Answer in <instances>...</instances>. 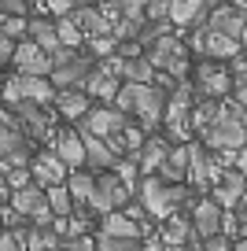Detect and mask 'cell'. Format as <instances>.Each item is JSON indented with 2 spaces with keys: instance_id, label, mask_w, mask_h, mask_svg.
I'll return each instance as SVG.
<instances>
[{
  "instance_id": "19",
  "label": "cell",
  "mask_w": 247,
  "mask_h": 251,
  "mask_svg": "<svg viewBox=\"0 0 247 251\" xmlns=\"http://www.w3.org/2000/svg\"><path fill=\"white\" fill-rule=\"evenodd\" d=\"M207 30H218V33H225V37L244 41V37H247V15H244V11H236L232 4L210 8V11H207Z\"/></svg>"
},
{
  "instance_id": "28",
  "label": "cell",
  "mask_w": 247,
  "mask_h": 251,
  "mask_svg": "<svg viewBox=\"0 0 247 251\" xmlns=\"http://www.w3.org/2000/svg\"><path fill=\"white\" fill-rule=\"evenodd\" d=\"M115 71H118V78H122V81H133V85H148V81H155V74H159L144 55H125V59L118 55Z\"/></svg>"
},
{
  "instance_id": "26",
  "label": "cell",
  "mask_w": 247,
  "mask_h": 251,
  "mask_svg": "<svg viewBox=\"0 0 247 251\" xmlns=\"http://www.w3.org/2000/svg\"><path fill=\"white\" fill-rule=\"evenodd\" d=\"M166 151H170V141H166V137H144V144H140V151H137V170H140V177L159 170V163L166 159Z\"/></svg>"
},
{
  "instance_id": "42",
  "label": "cell",
  "mask_w": 247,
  "mask_h": 251,
  "mask_svg": "<svg viewBox=\"0 0 247 251\" xmlns=\"http://www.w3.org/2000/svg\"><path fill=\"white\" fill-rule=\"evenodd\" d=\"M37 4H45L55 19H59V15H70V11L77 8V0H37Z\"/></svg>"
},
{
  "instance_id": "48",
  "label": "cell",
  "mask_w": 247,
  "mask_h": 251,
  "mask_svg": "<svg viewBox=\"0 0 247 251\" xmlns=\"http://www.w3.org/2000/svg\"><path fill=\"white\" fill-rule=\"evenodd\" d=\"M232 166H236V170H247V141H244V148L236 151V163Z\"/></svg>"
},
{
  "instance_id": "23",
  "label": "cell",
  "mask_w": 247,
  "mask_h": 251,
  "mask_svg": "<svg viewBox=\"0 0 247 251\" xmlns=\"http://www.w3.org/2000/svg\"><path fill=\"white\" fill-rule=\"evenodd\" d=\"M188 144V141H185ZM185 144H170V151H166V159L159 163V177L166 181V185H181L185 181V170H188V148Z\"/></svg>"
},
{
  "instance_id": "18",
  "label": "cell",
  "mask_w": 247,
  "mask_h": 251,
  "mask_svg": "<svg viewBox=\"0 0 247 251\" xmlns=\"http://www.w3.org/2000/svg\"><path fill=\"white\" fill-rule=\"evenodd\" d=\"M192 233L199 236V240H207V236H218L222 233V207L214 203L210 196H203V200H192Z\"/></svg>"
},
{
  "instance_id": "9",
  "label": "cell",
  "mask_w": 247,
  "mask_h": 251,
  "mask_svg": "<svg viewBox=\"0 0 247 251\" xmlns=\"http://www.w3.org/2000/svg\"><path fill=\"white\" fill-rule=\"evenodd\" d=\"M8 203L15 207V214L23 222H30V226H48L52 222V211H48V196H45V188L41 185H26V188H15L8 196Z\"/></svg>"
},
{
  "instance_id": "16",
  "label": "cell",
  "mask_w": 247,
  "mask_h": 251,
  "mask_svg": "<svg viewBox=\"0 0 247 251\" xmlns=\"http://www.w3.org/2000/svg\"><path fill=\"white\" fill-rule=\"evenodd\" d=\"M48 141H52L48 148L59 155V163L67 166V170H81V166H85V144H81V133H77V129H55Z\"/></svg>"
},
{
  "instance_id": "7",
  "label": "cell",
  "mask_w": 247,
  "mask_h": 251,
  "mask_svg": "<svg viewBox=\"0 0 247 251\" xmlns=\"http://www.w3.org/2000/svg\"><path fill=\"white\" fill-rule=\"evenodd\" d=\"M55 96L52 81L48 78H33V74H15V78L4 81V89H0V100L8 103H19V100H30V103H41V107H48Z\"/></svg>"
},
{
  "instance_id": "49",
  "label": "cell",
  "mask_w": 247,
  "mask_h": 251,
  "mask_svg": "<svg viewBox=\"0 0 247 251\" xmlns=\"http://www.w3.org/2000/svg\"><path fill=\"white\" fill-rule=\"evenodd\" d=\"M8 196H11V188H8V185H4V174H0V207L8 203Z\"/></svg>"
},
{
  "instance_id": "38",
  "label": "cell",
  "mask_w": 247,
  "mask_h": 251,
  "mask_svg": "<svg viewBox=\"0 0 247 251\" xmlns=\"http://www.w3.org/2000/svg\"><path fill=\"white\" fill-rule=\"evenodd\" d=\"M30 170H26V166H11V170H4V185L11 188V192H15V188H26L30 185Z\"/></svg>"
},
{
  "instance_id": "54",
  "label": "cell",
  "mask_w": 247,
  "mask_h": 251,
  "mask_svg": "<svg viewBox=\"0 0 247 251\" xmlns=\"http://www.w3.org/2000/svg\"><path fill=\"white\" fill-rule=\"evenodd\" d=\"M89 4H103V0H89Z\"/></svg>"
},
{
  "instance_id": "30",
  "label": "cell",
  "mask_w": 247,
  "mask_h": 251,
  "mask_svg": "<svg viewBox=\"0 0 247 251\" xmlns=\"http://www.w3.org/2000/svg\"><path fill=\"white\" fill-rule=\"evenodd\" d=\"M103 218V233L107 236H118V240H140V226L133 218H125L122 211H107L100 214Z\"/></svg>"
},
{
  "instance_id": "1",
  "label": "cell",
  "mask_w": 247,
  "mask_h": 251,
  "mask_svg": "<svg viewBox=\"0 0 247 251\" xmlns=\"http://www.w3.org/2000/svg\"><path fill=\"white\" fill-rule=\"evenodd\" d=\"M133 192H137V203L144 207V214L151 222L170 218V214H177L181 207L192 203V192H188L185 185H166L159 174H144Z\"/></svg>"
},
{
  "instance_id": "20",
  "label": "cell",
  "mask_w": 247,
  "mask_h": 251,
  "mask_svg": "<svg viewBox=\"0 0 247 251\" xmlns=\"http://www.w3.org/2000/svg\"><path fill=\"white\" fill-rule=\"evenodd\" d=\"M214 0H166V19L170 26H203Z\"/></svg>"
},
{
  "instance_id": "53",
  "label": "cell",
  "mask_w": 247,
  "mask_h": 251,
  "mask_svg": "<svg viewBox=\"0 0 247 251\" xmlns=\"http://www.w3.org/2000/svg\"><path fill=\"white\" fill-rule=\"evenodd\" d=\"M0 233H4V218H0Z\"/></svg>"
},
{
  "instance_id": "10",
  "label": "cell",
  "mask_w": 247,
  "mask_h": 251,
  "mask_svg": "<svg viewBox=\"0 0 247 251\" xmlns=\"http://www.w3.org/2000/svg\"><path fill=\"white\" fill-rule=\"evenodd\" d=\"M11 115L19 118V126H23V133L30 137L33 144L37 141H48V137L55 133V122H52V115H48L41 103H30V100H19V103H11Z\"/></svg>"
},
{
  "instance_id": "22",
  "label": "cell",
  "mask_w": 247,
  "mask_h": 251,
  "mask_svg": "<svg viewBox=\"0 0 247 251\" xmlns=\"http://www.w3.org/2000/svg\"><path fill=\"white\" fill-rule=\"evenodd\" d=\"M192 240H199V236L192 233V222L181 218V211L170 214V218H162V233H159L162 248H185V244H192Z\"/></svg>"
},
{
  "instance_id": "47",
  "label": "cell",
  "mask_w": 247,
  "mask_h": 251,
  "mask_svg": "<svg viewBox=\"0 0 247 251\" xmlns=\"http://www.w3.org/2000/svg\"><path fill=\"white\" fill-rule=\"evenodd\" d=\"M232 96H236V100H232V103H240V107L247 111V81H240V85H232Z\"/></svg>"
},
{
  "instance_id": "6",
  "label": "cell",
  "mask_w": 247,
  "mask_h": 251,
  "mask_svg": "<svg viewBox=\"0 0 247 251\" xmlns=\"http://www.w3.org/2000/svg\"><path fill=\"white\" fill-rule=\"evenodd\" d=\"M133 200V188H125L122 181L115 177V170H100L96 174V188L93 196H89L85 211L89 214H107V211H118L122 203H129Z\"/></svg>"
},
{
  "instance_id": "31",
  "label": "cell",
  "mask_w": 247,
  "mask_h": 251,
  "mask_svg": "<svg viewBox=\"0 0 247 251\" xmlns=\"http://www.w3.org/2000/svg\"><path fill=\"white\" fill-rule=\"evenodd\" d=\"M26 37H30L41 52H48V55L59 48V41H55V26L48 23V19H30V23H26Z\"/></svg>"
},
{
  "instance_id": "37",
  "label": "cell",
  "mask_w": 247,
  "mask_h": 251,
  "mask_svg": "<svg viewBox=\"0 0 247 251\" xmlns=\"http://www.w3.org/2000/svg\"><path fill=\"white\" fill-rule=\"evenodd\" d=\"M115 4H118V15H122V19H137V23H144L148 0H115Z\"/></svg>"
},
{
  "instance_id": "29",
  "label": "cell",
  "mask_w": 247,
  "mask_h": 251,
  "mask_svg": "<svg viewBox=\"0 0 247 251\" xmlns=\"http://www.w3.org/2000/svg\"><path fill=\"white\" fill-rule=\"evenodd\" d=\"M67 192H70V203H77V207H85L89 203V196H93V188H96V177H93V170H70L67 174Z\"/></svg>"
},
{
  "instance_id": "12",
  "label": "cell",
  "mask_w": 247,
  "mask_h": 251,
  "mask_svg": "<svg viewBox=\"0 0 247 251\" xmlns=\"http://www.w3.org/2000/svg\"><path fill=\"white\" fill-rule=\"evenodd\" d=\"M214 203L222 207V211H240L244 207V200H247V181H244V170H236V166H229V170H222L218 174V181L214 185Z\"/></svg>"
},
{
  "instance_id": "56",
  "label": "cell",
  "mask_w": 247,
  "mask_h": 251,
  "mask_svg": "<svg viewBox=\"0 0 247 251\" xmlns=\"http://www.w3.org/2000/svg\"><path fill=\"white\" fill-rule=\"evenodd\" d=\"M0 23H4V15H0Z\"/></svg>"
},
{
  "instance_id": "55",
  "label": "cell",
  "mask_w": 247,
  "mask_h": 251,
  "mask_svg": "<svg viewBox=\"0 0 247 251\" xmlns=\"http://www.w3.org/2000/svg\"><path fill=\"white\" fill-rule=\"evenodd\" d=\"M244 181H247V170H244Z\"/></svg>"
},
{
  "instance_id": "24",
  "label": "cell",
  "mask_w": 247,
  "mask_h": 251,
  "mask_svg": "<svg viewBox=\"0 0 247 251\" xmlns=\"http://www.w3.org/2000/svg\"><path fill=\"white\" fill-rule=\"evenodd\" d=\"M52 103H55V111H59L63 118H70V122H77V118L93 107V100H89L81 89H55Z\"/></svg>"
},
{
  "instance_id": "52",
  "label": "cell",
  "mask_w": 247,
  "mask_h": 251,
  "mask_svg": "<svg viewBox=\"0 0 247 251\" xmlns=\"http://www.w3.org/2000/svg\"><path fill=\"white\" fill-rule=\"evenodd\" d=\"M232 8H236V11H247V0H232Z\"/></svg>"
},
{
  "instance_id": "25",
  "label": "cell",
  "mask_w": 247,
  "mask_h": 251,
  "mask_svg": "<svg viewBox=\"0 0 247 251\" xmlns=\"http://www.w3.org/2000/svg\"><path fill=\"white\" fill-rule=\"evenodd\" d=\"M70 19H74V26L81 30V37H103V33H111L107 19L100 15L96 4H81V8H74V11H70Z\"/></svg>"
},
{
  "instance_id": "43",
  "label": "cell",
  "mask_w": 247,
  "mask_h": 251,
  "mask_svg": "<svg viewBox=\"0 0 247 251\" xmlns=\"http://www.w3.org/2000/svg\"><path fill=\"white\" fill-rule=\"evenodd\" d=\"M229 248H232V240H229V236H222V233L199 240V251H229Z\"/></svg>"
},
{
  "instance_id": "50",
  "label": "cell",
  "mask_w": 247,
  "mask_h": 251,
  "mask_svg": "<svg viewBox=\"0 0 247 251\" xmlns=\"http://www.w3.org/2000/svg\"><path fill=\"white\" fill-rule=\"evenodd\" d=\"M236 222H240V226H244V233H247V200H244V207H240V211H236Z\"/></svg>"
},
{
  "instance_id": "21",
  "label": "cell",
  "mask_w": 247,
  "mask_h": 251,
  "mask_svg": "<svg viewBox=\"0 0 247 251\" xmlns=\"http://www.w3.org/2000/svg\"><path fill=\"white\" fill-rule=\"evenodd\" d=\"M77 89H81L89 100H111V96L118 93V74L111 71L107 63H103V67H96V63H93V71L85 74V81H81Z\"/></svg>"
},
{
  "instance_id": "8",
  "label": "cell",
  "mask_w": 247,
  "mask_h": 251,
  "mask_svg": "<svg viewBox=\"0 0 247 251\" xmlns=\"http://www.w3.org/2000/svg\"><path fill=\"white\" fill-rule=\"evenodd\" d=\"M185 148H188V170H185L188 185H192V192H207L218 181V174H222V163H218L214 151H207L199 141H188Z\"/></svg>"
},
{
  "instance_id": "3",
  "label": "cell",
  "mask_w": 247,
  "mask_h": 251,
  "mask_svg": "<svg viewBox=\"0 0 247 251\" xmlns=\"http://www.w3.org/2000/svg\"><path fill=\"white\" fill-rule=\"evenodd\" d=\"M188 115H192V85H173V93L162 103V126L170 144L188 141Z\"/></svg>"
},
{
  "instance_id": "35",
  "label": "cell",
  "mask_w": 247,
  "mask_h": 251,
  "mask_svg": "<svg viewBox=\"0 0 247 251\" xmlns=\"http://www.w3.org/2000/svg\"><path fill=\"white\" fill-rule=\"evenodd\" d=\"M140 240H118V236H107V233H100V236H93V248L96 251H133Z\"/></svg>"
},
{
  "instance_id": "2",
  "label": "cell",
  "mask_w": 247,
  "mask_h": 251,
  "mask_svg": "<svg viewBox=\"0 0 247 251\" xmlns=\"http://www.w3.org/2000/svg\"><path fill=\"white\" fill-rule=\"evenodd\" d=\"M125 85H129V115H137L140 129H144V133H151L155 126L162 122L166 89H159L155 81H148V85H133V81H125Z\"/></svg>"
},
{
  "instance_id": "32",
  "label": "cell",
  "mask_w": 247,
  "mask_h": 251,
  "mask_svg": "<svg viewBox=\"0 0 247 251\" xmlns=\"http://www.w3.org/2000/svg\"><path fill=\"white\" fill-rule=\"evenodd\" d=\"M218 111H222V100H199V103H192V115H188V129L203 133V129H207V126L218 118Z\"/></svg>"
},
{
  "instance_id": "17",
  "label": "cell",
  "mask_w": 247,
  "mask_h": 251,
  "mask_svg": "<svg viewBox=\"0 0 247 251\" xmlns=\"http://www.w3.org/2000/svg\"><path fill=\"white\" fill-rule=\"evenodd\" d=\"M11 63L19 67V74H33V78H48V71H52V59H48V52H41V48L33 45L30 37L15 41Z\"/></svg>"
},
{
  "instance_id": "40",
  "label": "cell",
  "mask_w": 247,
  "mask_h": 251,
  "mask_svg": "<svg viewBox=\"0 0 247 251\" xmlns=\"http://www.w3.org/2000/svg\"><path fill=\"white\" fill-rule=\"evenodd\" d=\"M55 251H96V248H93V236L81 233V236H67V240H59Z\"/></svg>"
},
{
  "instance_id": "45",
  "label": "cell",
  "mask_w": 247,
  "mask_h": 251,
  "mask_svg": "<svg viewBox=\"0 0 247 251\" xmlns=\"http://www.w3.org/2000/svg\"><path fill=\"white\" fill-rule=\"evenodd\" d=\"M11 52H15V41H8L4 33H0V71L11 63Z\"/></svg>"
},
{
  "instance_id": "4",
  "label": "cell",
  "mask_w": 247,
  "mask_h": 251,
  "mask_svg": "<svg viewBox=\"0 0 247 251\" xmlns=\"http://www.w3.org/2000/svg\"><path fill=\"white\" fill-rule=\"evenodd\" d=\"M144 59L151 63L155 71H166L170 78H185L188 74V52H185V45H181L173 33L151 41V45L144 48Z\"/></svg>"
},
{
  "instance_id": "33",
  "label": "cell",
  "mask_w": 247,
  "mask_h": 251,
  "mask_svg": "<svg viewBox=\"0 0 247 251\" xmlns=\"http://www.w3.org/2000/svg\"><path fill=\"white\" fill-rule=\"evenodd\" d=\"M45 196H48V211H52V218H67V214H74V203H70L67 185H48Z\"/></svg>"
},
{
  "instance_id": "39",
  "label": "cell",
  "mask_w": 247,
  "mask_h": 251,
  "mask_svg": "<svg viewBox=\"0 0 247 251\" xmlns=\"http://www.w3.org/2000/svg\"><path fill=\"white\" fill-rule=\"evenodd\" d=\"M0 33L8 41H23L26 37V19H4V23H0Z\"/></svg>"
},
{
  "instance_id": "13",
  "label": "cell",
  "mask_w": 247,
  "mask_h": 251,
  "mask_svg": "<svg viewBox=\"0 0 247 251\" xmlns=\"http://www.w3.org/2000/svg\"><path fill=\"white\" fill-rule=\"evenodd\" d=\"M125 126V115L122 111H115V107H89L85 115L77 118V129H81V133H93V137H100V141H107L111 133H118V129H122Z\"/></svg>"
},
{
  "instance_id": "36",
  "label": "cell",
  "mask_w": 247,
  "mask_h": 251,
  "mask_svg": "<svg viewBox=\"0 0 247 251\" xmlns=\"http://www.w3.org/2000/svg\"><path fill=\"white\" fill-rule=\"evenodd\" d=\"M85 41H89V55H93V59L115 55V37H111V33H103V37H85Z\"/></svg>"
},
{
  "instance_id": "34",
  "label": "cell",
  "mask_w": 247,
  "mask_h": 251,
  "mask_svg": "<svg viewBox=\"0 0 247 251\" xmlns=\"http://www.w3.org/2000/svg\"><path fill=\"white\" fill-rule=\"evenodd\" d=\"M52 26H55V41H59L63 48H81V41H85V37H81V30L74 26V19H70V15H59Z\"/></svg>"
},
{
  "instance_id": "51",
  "label": "cell",
  "mask_w": 247,
  "mask_h": 251,
  "mask_svg": "<svg viewBox=\"0 0 247 251\" xmlns=\"http://www.w3.org/2000/svg\"><path fill=\"white\" fill-rule=\"evenodd\" d=\"M229 251H247V236H240V240H236V244H232V248H229Z\"/></svg>"
},
{
  "instance_id": "15",
  "label": "cell",
  "mask_w": 247,
  "mask_h": 251,
  "mask_svg": "<svg viewBox=\"0 0 247 251\" xmlns=\"http://www.w3.org/2000/svg\"><path fill=\"white\" fill-rule=\"evenodd\" d=\"M30 177H33V185H41V188H48V185H63L67 181V166L59 163V155H55L52 148H45V151H33V159H30Z\"/></svg>"
},
{
  "instance_id": "5",
  "label": "cell",
  "mask_w": 247,
  "mask_h": 251,
  "mask_svg": "<svg viewBox=\"0 0 247 251\" xmlns=\"http://www.w3.org/2000/svg\"><path fill=\"white\" fill-rule=\"evenodd\" d=\"M192 89L199 93V100H225V96L232 93L229 67H222V63H214V59L196 63L192 67Z\"/></svg>"
},
{
  "instance_id": "44",
  "label": "cell",
  "mask_w": 247,
  "mask_h": 251,
  "mask_svg": "<svg viewBox=\"0 0 247 251\" xmlns=\"http://www.w3.org/2000/svg\"><path fill=\"white\" fill-rule=\"evenodd\" d=\"M229 74H232V85H240V81H247V59H232V67H229Z\"/></svg>"
},
{
  "instance_id": "41",
  "label": "cell",
  "mask_w": 247,
  "mask_h": 251,
  "mask_svg": "<svg viewBox=\"0 0 247 251\" xmlns=\"http://www.w3.org/2000/svg\"><path fill=\"white\" fill-rule=\"evenodd\" d=\"M26 11H30L26 0H0V15L4 19H26Z\"/></svg>"
},
{
  "instance_id": "27",
  "label": "cell",
  "mask_w": 247,
  "mask_h": 251,
  "mask_svg": "<svg viewBox=\"0 0 247 251\" xmlns=\"http://www.w3.org/2000/svg\"><path fill=\"white\" fill-rule=\"evenodd\" d=\"M77 133H81V129H77ZM81 144H85V166L89 170H111V166H115V151L107 148V141H100V137H93V133H81Z\"/></svg>"
},
{
  "instance_id": "14",
  "label": "cell",
  "mask_w": 247,
  "mask_h": 251,
  "mask_svg": "<svg viewBox=\"0 0 247 251\" xmlns=\"http://www.w3.org/2000/svg\"><path fill=\"white\" fill-rule=\"evenodd\" d=\"M192 45H196V52H199L203 59H236L244 41L225 37V33H218V30H196Z\"/></svg>"
},
{
  "instance_id": "11",
  "label": "cell",
  "mask_w": 247,
  "mask_h": 251,
  "mask_svg": "<svg viewBox=\"0 0 247 251\" xmlns=\"http://www.w3.org/2000/svg\"><path fill=\"white\" fill-rule=\"evenodd\" d=\"M93 55L85 52H70L67 59L52 63V71H48V81H52V89H77L81 81H85V74L93 71Z\"/></svg>"
},
{
  "instance_id": "46",
  "label": "cell",
  "mask_w": 247,
  "mask_h": 251,
  "mask_svg": "<svg viewBox=\"0 0 247 251\" xmlns=\"http://www.w3.org/2000/svg\"><path fill=\"white\" fill-rule=\"evenodd\" d=\"M0 251H23V248H19V240H15V236L8 233V229L0 233Z\"/></svg>"
}]
</instances>
